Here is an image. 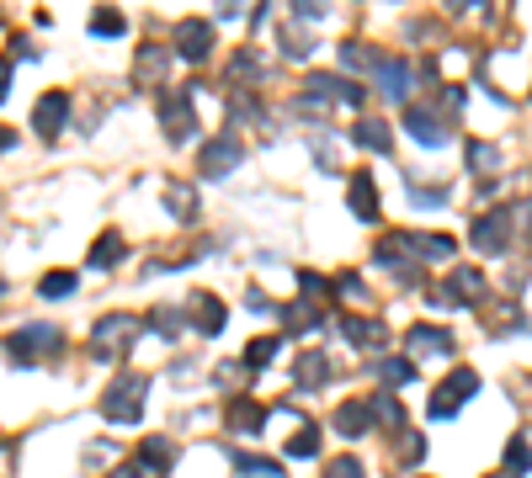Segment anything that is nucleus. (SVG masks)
Wrapping results in <instances>:
<instances>
[{
    "mask_svg": "<svg viewBox=\"0 0 532 478\" xmlns=\"http://www.w3.org/2000/svg\"><path fill=\"white\" fill-rule=\"evenodd\" d=\"M229 426H234V431H256V426H261V404H250V399H234V410H229Z\"/></svg>",
    "mask_w": 532,
    "mask_h": 478,
    "instance_id": "aec40b11",
    "label": "nucleus"
},
{
    "mask_svg": "<svg viewBox=\"0 0 532 478\" xmlns=\"http://www.w3.org/2000/svg\"><path fill=\"white\" fill-rule=\"evenodd\" d=\"M352 138H357L362 149H389V122H378V117H362V122L352 128Z\"/></svg>",
    "mask_w": 532,
    "mask_h": 478,
    "instance_id": "2eb2a0df",
    "label": "nucleus"
},
{
    "mask_svg": "<svg viewBox=\"0 0 532 478\" xmlns=\"http://www.w3.org/2000/svg\"><path fill=\"white\" fill-rule=\"evenodd\" d=\"M293 378H298V383H309V388H314V383H325V357H304Z\"/></svg>",
    "mask_w": 532,
    "mask_h": 478,
    "instance_id": "393cba45",
    "label": "nucleus"
},
{
    "mask_svg": "<svg viewBox=\"0 0 532 478\" xmlns=\"http://www.w3.org/2000/svg\"><path fill=\"white\" fill-rule=\"evenodd\" d=\"M474 388H480V378H474L469 367H458V372L442 383V394H432V404H426V410H432V420H448L464 399H474Z\"/></svg>",
    "mask_w": 532,
    "mask_h": 478,
    "instance_id": "f03ea898",
    "label": "nucleus"
},
{
    "mask_svg": "<svg viewBox=\"0 0 532 478\" xmlns=\"http://www.w3.org/2000/svg\"><path fill=\"white\" fill-rule=\"evenodd\" d=\"M330 478H362V463H352V458H341V463H330Z\"/></svg>",
    "mask_w": 532,
    "mask_h": 478,
    "instance_id": "473e14b6",
    "label": "nucleus"
},
{
    "mask_svg": "<svg viewBox=\"0 0 532 478\" xmlns=\"http://www.w3.org/2000/svg\"><path fill=\"white\" fill-rule=\"evenodd\" d=\"M240 468H245V478H282L277 463H266V458H250V463H240Z\"/></svg>",
    "mask_w": 532,
    "mask_h": 478,
    "instance_id": "cd10ccee",
    "label": "nucleus"
},
{
    "mask_svg": "<svg viewBox=\"0 0 532 478\" xmlns=\"http://www.w3.org/2000/svg\"><path fill=\"white\" fill-rule=\"evenodd\" d=\"M341 330H346L352 341H362V346H378V341H389V335H384V325H368V319H341Z\"/></svg>",
    "mask_w": 532,
    "mask_h": 478,
    "instance_id": "6ab92c4d",
    "label": "nucleus"
},
{
    "mask_svg": "<svg viewBox=\"0 0 532 478\" xmlns=\"http://www.w3.org/2000/svg\"><path fill=\"white\" fill-rule=\"evenodd\" d=\"M405 128H410V133H416L421 144H432V149H437V144L448 138V133H442V122H437V117H432L426 106H410V112H405Z\"/></svg>",
    "mask_w": 532,
    "mask_h": 478,
    "instance_id": "9b49d317",
    "label": "nucleus"
},
{
    "mask_svg": "<svg viewBox=\"0 0 532 478\" xmlns=\"http://www.w3.org/2000/svg\"><path fill=\"white\" fill-rule=\"evenodd\" d=\"M240 154H245L240 138H234V133H218V138L202 149V176H229V170L240 165Z\"/></svg>",
    "mask_w": 532,
    "mask_h": 478,
    "instance_id": "423d86ee",
    "label": "nucleus"
},
{
    "mask_svg": "<svg viewBox=\"0 0 532 478\" xmlns=\"http://www.w3.org/2000/svg\"><path fill=\"white\" fill-rule=\"evenodd\" d=\"M160 117H165V128H171V138H176V144L197 133V117H192V96H187V90H171V96H165V106H160Z\"/></svg>",
    "mask_w": 532,
    "mask_h": 478,
    "instance_id": "39448f33",
    "label": "nucleus"
},
{
    "mask_svg": "<svg viewBox=\"0 0 532 478\" xmlns=\"http://www.w3.org/2000/svg\"><path fill=\"white\" fill-rule=\"evenodd\" d=\"M91 27H96V32L107 37V32H123V16H117V11H101V16H96Z\"/></svg>",
    "mask_w": 532,
    "mask_h": 478,
    "instance_id": "c756f323",
    "label": "nucleus"
},
{
    "mask_svg": "<svg viewBox=\"0 0 532 478\" xmlns=\"http://www.w3.org/2000/svg\"><path fill=\"white\" fill-rule=\"evenodd\" d=\"M336 426H341V436H368V426H373V410H368V404H346V410L336 415Z\"/></svg>",
    "mask_w": 532,
    "mask_h": 478,
    "instance_id": "dca6fc26",
    "label": "nucleus"
},
{
    "mask_svg": "<svg viewBox=\"0 0 532 478\" xmlns=\"http://www.w3.org/2000/svg\"><path fill=\"white\" fill-rule=\"evenodd\" d=\"M469 160H474V165H496V149H490V144H469Z\"/></svg>",
    "mask_w": 532,
    "mask_h": 478,
    "instance_id": "72a5a7b5",
    "label": "nucleus"
},
{
    "mask_svg": "<svg viewBox=\"0 0 532 478\" xmlns=\"http://www.w3.org/2000/svg\"><path fill=\"white\" fill-rule=\"evenodd\" d=\"M378 85H389L384 96L405 101V96H410V90H405V85H410V64H405V59H384V64H378Z\"/></svg>",
    "mask_w": 532,
    "mask_h": 478,
    "instance_id": "9d476101",
    "label": "nucleus"
},
{
    "mask_svg": "<svg viewBox=\"0 0 532 478\" xmlns=\"http://www.w3.org/2000/svg\"><path fill=\"white\" fill-rule=\"evenodd\" d=\"M480 287H485V277H480V271H469V266H458V271H453V293H448V298H469V293H480Z\"/></svg>",
    "mask_w": 532,
    "mask_h": 478,
    "instance_id": "4be33fe9",
    "label": "nucleus"
},
{
    "mask_svg": "<svg viewBox=\"0 0 532 478\" xmlns=\"http://www.w3.org/2000/svg\"><path fill=\"white\" fill-rule=\"evenodd\" d=\"M139 458H144L149 468H171V463H176V447H171V442H160V436H149V442L139 447Z\"/></svg>",
    "mask_w": 532,
    "mask_h": 478,
    "instance_id": "a211bd4d",
    "label": "nucleus"
},
{
    "mask_svg": "<svg viewBox=\"0 0 532 478\" xmlns=\"http://www.w3.org/2000/svg\"><path fill=\"white\" fill-rule=\"evenodd\" d=\"M384 378L389 383H410V362H384Z\"/></svg>",
    "mask_w": 532,
    "mask_h": 478,
    "instance_id": "2f4dec72",
    "label": "nucleus"
},
{
    "mask_svg": "<svg viewBox=\"0 0 532 478\" xmlns=\"http://www.w3.org/2000/svg\"><path fill=\"white\" fill-rule=\"evenodd\" d=\"M165 202H176V213H192V202H197V197H192V186H171V192H165Z\"/></svg>",
    "mask_w": 532,
    "mask_h": 478,
    "instance_id": "c85d7f7f",
    "label": "nucleus"
},
{
    "mask_svg": "<svg viewBox=\"0 0 532 478\" xmlns=\"http://www.w3.org/2000/svg\"><path fill=\"white\" fill-rule=\"evenodd\" d=\"M506 468H512V478H522L532 468V452H528V442H512L506 447Z\"/></svg>",
    "mask_w": 532,
    "mask_h": 478,
    "instance_id": "b1692460",
    "label": "nucleus"
},
{
    "mask_svg": "<svg viewBox=\"0 0 532 478\" xmlns=\"http://www.w3.org/2000/svg\"><path fill=\"white\" fill-rule=\"evenodd\" d=\"M5 80H11V64L0 59V96H5Z\"/></svg>",
    "mask_w": 532,
    "mask_h": 478,
    "instance_id": "f704fd0d",
    "label": "nucleus"
},
{
    "mask_svg": "<svg viewBox=\"0 0 532 478\" xmlns=\"http://www.w3.org/2000/svg\"><path fill=\"white\" fill-rule=\"evenodd\" d=\"M410 346H416V351H432V357H448V351H453V335H448V330L416 325V330H410Z\"/></svg>",
    "mask_w": 532,
    "mask_h": 478,
    "instance_id": "4468645a",
    "label": "nucleus"
},
{
    "mask_svg": "<svg viewBox=\"0 0 532 478\" xmlns=\"http://www.w3.org/2000/svg\"><path fill=\"white\" fill-rule=\"evenodd\" d=\"M139 410H144V378H139V372H128V378H117V383L107 388L101 415H107V420H117V426H128V420H139Z\"/></svg>",
    "mask_w": 532,
    "mask_h": 478,
    "instance_id": "f257e3e1",
    "label": "nucleus"
},
{
    "mask_svg": "<svg viewBox=\"0 0 532 478\" xmlns=\"http://www.w3.org/2000/svg\"><path fill=\"white\" fill-rule=\"evenodd\" d=\"M5 346H11V362H21V367H27V362H37L43 351H53V346H59V330H48V325H27V330H16Z\"/></svg>",
    "mask_w": 532,
    "mask_h": 478,
    "instance_id": "7ed1b4c3",
    "label": "nucleus"
},
{
    "mask_svg": "<svg viewBox=\"0 0 532 478\" xmlns=\"http://www.w3.org/2000/svg\"><path fill=\"white\" fill-rule=\"evenodd\" d=\"M314 452H320V431H314V426H298L293 442H288V458H314Z\"/></svg>",
    "mask_w": 532,
    "mask_h": 478,
    "instance_id": "412c9836",
    "label": "nucleus"
},
{
    "mask_svg": "<svg viewBox=\"0 0 532 478\" xmlns=\"http://www.w3.org/2000/svg\"><path fill=\"white\" fill-rule=\"evenodd\" d=\"M341 59H346L352 69H362V64H384V59H373V53H368V43H346V53H341Z\"/></svg>",
    "mask_w": 532,
    "mask_h": 478,
    "instance_id": "bb28decb",
    "label": "nucleus"
},
{
    "mask_svg": "<svg viewBox=\"0 0 532 478\" xmlns=\"http://www.w3.org/2000/svg\"><path fill=\"white\" fill-rule=\"evenodd\" d=\"M506 223H512V213H496V218L474 223V245H480V250H501V239H506Z\"/></svg>",
    "mask_w": 532,
    "mask_h": 478,
    "instance_id": "f8f14e48",
    "label": "nucleus"
},
{
    "mask_svg": "<svg viewBox=\"0 0 532 478\" xmlns=\"http://www.w3.org/2000/svg\"><path fill=\"white\" fill-rule=\"evenodd\" d=\"M192 303H197V330H202V335H218V330H224V303L208 298V293H197Z\"/></svg>",
    "mask_w": 532,
    "mask_h": 478,
    "instance_id": "ddd939ff",
    "label": "nucleus"
},
{
    "mask_svg": "<svg viewBox=\"0 0 532 478\" xmlns=\"http://www.w3.org/2000/svg\"><path fill=\"white\" fill-rule=\"evenodd\" d=\"M64 293H75V277H69V271L43 277V298H64Z\"/></svg>",
    "mask_w": 532,
    "mask_h": 478,
    "instance_id": "a878e982",
    "label": "nucleus"
},
{
    "mask_svg": "<svg viewBox=\"0 0 532 478\" xmlns=\"http://www.w3.org/2000/svg\"><path fill=\"white\" fill-rule=\"evenodd\" d=\"M133 330H139V325H133V319H128V314H107V319H101V325H96V335H91V341H96V357H112V351H117V341H123V335H128V341H133Z\"/></svg>",
    "mask_w": 532,
    "mask_h": 478,
    "instance_id": "6e6552de",
    "label": "nucleus"
},
{
    "mask_svg": "<svg viewBox=\"0 0 532 478\" xmlns=\"http://www.w3.org/2000/svg\"><path fill=\"white\" fill-rule=\"evenodd\" d=\"M64 117H69V96H64V90H48V96L32 106V128H37L43 138H59V133H64Z\"/></svg>",
    "mask_w": 532,
    "mask_h": 478,
    "instance_id": "20e7f679",
    "label": "nucleus"
},
{
    "mask_svg": "<svg viewBox=\"0 0 532 478\" xmlns=\"http://www.w3.org/2000/svg\"><path fill=\"white\" fill-rule=\"evenodd\" d=\"M117 478H139V468H123V474H117Z\"/></svg>",
    "mask_w": 532,
    "mask_h": 478,
    "instance_id": "c9c22d12",
    "label": "nucleus"
},
{
    "mask_svg": "<svg viewBox=\"0 0 532 478\" xmlns=\"http://www.w3.org/2000/svg\"><path fill=\"white\" fill-rule=\"evenodd\" d=\"M208 48H213V27H208V21H197V16H192V21H176V53H181V59H202Z\"/></svg>",
    "mask_w": 532,
    "mask_h": 478,
    "instance_id": "0eeeda50",
    "label": "nucleus"
},
{
    "mask_svg": "<svg viewBox=\"0 0 532 478\" xmlns=\"http://www.w3.org/2000/svg\"><path fill=\"white\" fill-rule=\"evenodd\" d=\"M155 330H160V335H176V330H181V314H165V309H160V314H155Z\"/></svg>",
    "mask_w": 532,
    "mask_h": 478,
    "instance_id": "7c9ffc66",
    "label": "nucleus"
},
{
    "mask_svg": "<svg viewBox=\"0 0 532 478\" xmlns=\"http://www.w3.org/2000/svg\"><path fill=\"white\" fill-rule=\"evenodd\" d=\"M117 255H123V239H117V229H107L101 239H96V250H91V266H117Z\"/></svg>",
    "mask_w": 532,
    "mask_h": 478,
    "instance_id": "f3484780",
    "label": "nucleus"
},
{
    "mask_svg": "<svg viewBox=\"0 0 532 478\" xmlns=\"http://www.w3.org/2000/svg\"><path fill=\"white\" fill-rule=\"evenodd\" d=\"M277 346H282V341H272V335H266V341H250V346H245V362H250V367H266V362L277 357Z\"/></svg>",
    "mask_w": 532,
    "mask_h": 478,
    "instance_id": "5701e85b",
    "label": "nucleus"
},
{
    "mask_svg": "<svg viewBox=\"0 0 532 478\" xmlns=\"http://www.w3.org/2000/svg\"><path fill=\"white\" fill-rule=\"evenodd\" d=\"M346 197H352V213H357L362 223H373V218H378V192H373V176H368V170H357V176H352Z\"/></svg>",
    "mask_w": 532,
    "mask_h": 478,
    "instance_id": "1a4fd4ad",
    "label": "nucleus"
}]
</instances>
